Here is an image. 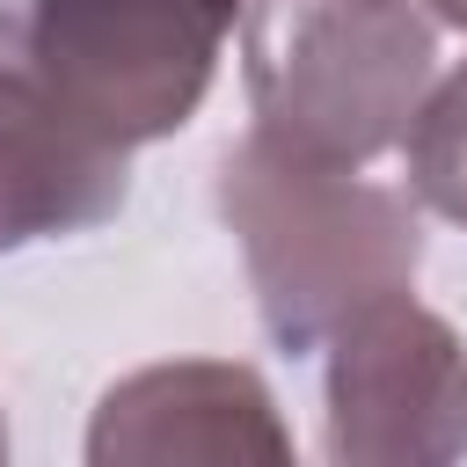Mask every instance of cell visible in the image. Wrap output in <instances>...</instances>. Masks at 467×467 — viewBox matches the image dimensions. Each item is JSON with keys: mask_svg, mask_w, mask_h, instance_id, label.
<instances>
[{"mask_svg": "<svg viewBox=\"0 0 467 467\" xmlns=\"http://www.w3.org/2000/svg\"><path fill=\"white\" fill-rule=\"evenodd\" d=\"M131 153L88 139L36 80L0 58V255L124 212Z\"/></svg>", "mask_w": 467, "mask_h": 467, "instance_id": "cell-5", "label": "cell"}, {"mask_svg": "<svg viewBox=\"0 0 467 467\" xmlns=\"http://www.w3.org/2000/svg\"><path fill=\"white\" fill-rule=\"evenodd\" d=\"M0 452H7V438H0Z\"/></svg>", "mask_w": 467, "mask_h": 467, "instance_id": "cell-8", "label": "cell"}, {"mask_svg": "<svg viewBox=\"0 0 467 467\" xmlns=\"http://www.w3.org/2000/svg\"><path fill=\"white\" fill-rule=\"evenodd\" d=\"M401 161H409V190L467 226V66H452L438 88H423L409 131H401Z\"/></svg>", "mask_w": 467, "mask_h": 467, "instance_id": "cell-6", "label": "cell"}, {"mask_svg": "<svg viewBox=\"0 0 467 467\" xmlns=\"http://www.w3.org/2000/svg\"><path fill=\"white\" fill-rule=\"evenodd\" d=\"M467 445V358L423 306L372 299L336 328L328 452L336 460H445Z\"/></svg>", "mask_w": 467, "mask_h": 467, "instance_id": "cell-4", "label": "cell"}, {"mask_svg": "<svg viewBox=\"0 0 467 467\" xmlns=\"http://www.w3.org/2000/svg\"><path fill=\"white\" fill-rule=\"evenodd\" d=\"M241 51L255 139L321 168L401 146L438 58L416 0H248Z\"/></svg>", "mask_w": 467, "mask_h": 467, "instance_id": "cell-2", "label": "cell"}, {"mask_svg": "<svg viewBox=\"0 0 467 467\" xmlns=\"http://www.w3.org/2000/svg\"><path fill=\"white\" fill-rule=\"evenodd\" d=\"M431 7V22H445V29H467V0H423Z\"/></svg>", "mask_w": 467, "mask_h": 467, "instance_id": "cell-7", "label": "cell"}, {"mask_svg": "<svg viewBox=\"0 0 467 467\" xmlns=\"http://www.w3.org/2000/svg\"><path fill=\"white\" fill-rule=\"evenodd\" d=\"M234 22L241 0H0V58L131 153L190 124Z\"/></svg>", "mask_w": 467, "mask_h": 467, "instance_id": "cell-3", "label": "cell"}, {"mask_svg": "<svg viewBox=\"0 0 467 467\" xmlns=\"http://www.w3.org/2000/svg\"><path fill=\"white\" fill-rule=\"evenodd\" d=\"M219 204L241 234L263 328L285 350H321L358 306L409 292L423 255L409 197L358 182V168L292 161L255 131L226 153Z\"/></svg>", "mask_w": 467, "mask_h": 467, "instance_id": "cell-1", "label": "cell"}]
</instances>
